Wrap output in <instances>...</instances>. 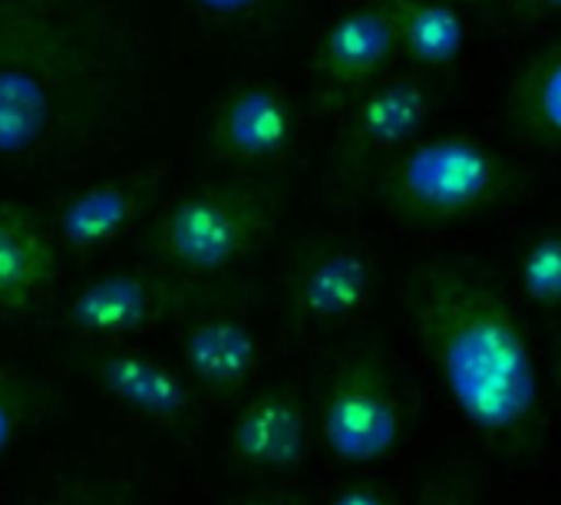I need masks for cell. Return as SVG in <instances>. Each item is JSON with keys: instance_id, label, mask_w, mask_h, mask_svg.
<instances>
[{"instance_id": "cell-19", "label": "cell", "mask_w": 561, "mask_h": 505, "mask_svg": "<svg viewBox=\"0 0 561 505\" xmlns=\"http://www.w3.org/2000/svg\"><path fill=\"white\" fill-rule=\"evenodd\" d=\"M34 406L31 380L8 360H0V456H4L27 426Z\"/></svg>"}, {"instance_id": "cell-11", "label": "cell", "mask_w": 561, "mask_h": 505, "mask_svg": "<svg viewBox=\"0 0 561 505\" xmlns=\"http://www.w3.org/2000/svg\"><path fill=\"white\" fill-rule=\"evenodd\" d=\"M433 96L420 77H390L360 90L341 133V162L364 169L420 139L430 123Z\"/></svg>"}, {"instance_id": "cell-4", "label": "cell", "mask_w": 561, "mask_h": 505, "mask_svg": "<svg viewBox=\"0 0 561 505\" xmlns=\"http://www.w3.org/2000/svg\"><path fill=\"white\" fill-rule=\"evenodd\" d=\"M280 215L274 188L257 182H211L172 198L149 228L156 259L188 278L221 275L244 262Z\"/></svg>"}, {"instance_id": "cell-12", "label": "cell", "mask_w": 561, "mask_h": 505, "mask_svg": "<svg viewBox=\"0 0 561 505\" xmlns=\"http://www.w3.org/2000/svg\"><path fill=\"white\" fill-rule=\"evenodd\" d=\"M400 54L393 24L380 0L360 4L341 14L318 41L314 50V77L318 83L347 100L351 93L367 90L387 70V64Z\"/></svg>"}, {"instance_id": "cell-10", "label": "cell", "mask_w": 561, "mask_h": 505, "mask_svg": "<svg viewBox=\"0 0 561 505\" xmlns=\"http://www.w3.org/2000/svg\"><path fill=\"white\" fill-rule=\"evenodd\" d=\"M162 182L165 172H136L100 179L70 192L54 211L57 241L80 259L96 255L152 211L162 195Z\"/></svg>"}, {"instance_id": "cell-5", "label": "cell", "mask_w": 561, "mask_h": 505, "mask_svg": "<svg viewBox=\"0 0 561 505\" xmlns=\"http://www.w3.org/2000/svg\"><path fill=\"white\" fill-rule=\"evenodd\" d=\"M321 439L347 469L383 466L407 446L410 403L380 351H354L331 370L321 397Z\"/></svg>"}, {"instance_id": "cell-9", "label": "cell", "mask_w": 561, "mask_h": 505, "mask_svg": "<svg viewBox=\"0 0 561 505\" xmlns=\"http://www.w3.org/2000/svg\"><path fill=\"white\" fill-rule=\"evenodd\" d=\"M87 370L103 393L152 426L182 429L198 416V400L188 377L146 351L110 344L90 357Z\"/></svg>"}, {"instance_id": "cell-27", "label": "cell", "mask_w": 561, "mask_h": 505, "mask_svg": "<svg viewBox=\"0 0 561 505\" xmlns=\"http://www.w3.org/2000/svg\"><path fill=\"white\" fill-rule=\"evenodd\" d=\"M472 4H479V0H472Z\"/></svg>"}, {"instance_id": "cell-15", "label": "cell", "mask_w": 561, "mask_h": 505, "mask_svg": "<svg viewBox=\"0 0 561 505\" xmlns=\"http://www.w3.org/2000/svg\"><path fill=\"white\" fill-rule=\"evenodd\" d=\"M57 234L24 202H0V318L31 314L57 282Z\"/></svg>"}, {"instance_id": "cell-3", "label": "cell", "mask_w": 561, "mask_h": 505, "mask_svg": "<svg viewBox=\"0 0 561 505\" xmlns=\"http://www.w3.org/2000/svg\"><path fill=\"white\" fill-rule=\"evenodd\" d=\"M525 188V165L466 133L413 139L387 156L374 175L377 202L416 228L469 221L522 198Z\"/></svg>"}, {"instance_id": "cell-13", "label": "cell", "mask_w": 561, "mask_h": 505, "mask_svg": "<svg viewBox=\"0 0 561 505\" xmlns=\"http://www.w3.org/2000/svg\"><path fill=\"white\" fill-rule=\"evenodd\" d=\"M179 354L188 383L211 397L241 393L261 367V341L234 311L195 314L182 331Z\"/></svg>"}, {"instance_id": "cell-7", "label": "cell", "mask_w": 561, "mask_h": 505, "mask_svg": "<svg viewBox=\"0 0 561 505\" xmlns=\"http://www.w3.org/2000/svg\"><path fill=\"white\" fill-rule=\"evenodd\" d=\"M185 305V291L165 278L116 268L87 282L67 301V321L77 334L100 344H123L152 334Z\"/></svg>"}, {"instance_id": "cell-26", "label": "cell", "mask_w": 561, "mask_h": 505, "mask_svg": "<svg viewBox=\"0 0 561 505\" xmlns=\"http://www.w3.org/2000/svg\"><path fill=\"white\" fill-rule=\"evenodd\" d=\"M244 505H301V502H295V498H288V495H264V498H251V502H244Z\"/></svg>"}, {"instance_id": "cell-1", "label": "cell", "mask_w": 561, "mask_h": 505, "mask_svg": "<svg viewBox=\"0 0 561 505\" xmlns=\"http://www.w3.org/2000/svg\"><path fill=\"white\" fill-rule=\"evenodd\" d=\"M142 31L129 0H0V159L110 142L139 110Z\"/></svg>"}, {"instance_id": "cell-18", "label": "cell", "mask_w": 561, "mask_h": 505, "mask_svg": "<svg viewBox=\"0 0 561 505\" xmlns=\"http://www.w3.org/2000/svg\"><path fill=\"white\" fill-rule=\"evenodd\" d=\"M515 295L528 311L561 318V228L535 231L512 265Z\"/></svg>"}, {"instance_id": "cell-2", "label": "cell", "mask_w": 561, "mask_h": 505, "mask_svg": "<svg viewBox=\"0 0 561 505\" xmlns=\"http://www.w3.org/2000/svg\"><path fill=\"white\" fill-rule=\"evenodd\" d=\"M400 298L459 423L505 462L545 472L551 420L515 301L482 268L459 259L410 265Z\"/></svg>"}, {"instance_id": "cell-14", "label": "cell", "mask_w": 561, "mask_h": 505, "mask_svg": "<svg viewBox=\"0 0 561 505\" xmlns=\"http://www.w3.org/2000/svg\"><path fill=\"white\" fill-rule=\"evenodd\" d=\"M231 459L254 472H291L308 456V413L291 387L254 393L228 429Z\"/></svg>"}, {"instance_id": "cell-22", "label": "cell", "mask_w": 561, "mask_h": 505, "mask_svg": "<svg viewBox=\"0 0 561 505\" xmlns=\"http://www.w3.org/2000/svg\"><path fill=\"white\" fill-rule=\"evenodd\" d=\"M499 505H561V485L545 482V472H541V479L515 482Z\"/></svg>"}, {"instance_id": "cell-23", "label": "cell", "mask_w": 561, "mask_h": 505, "mask_svg": "<svg viewBox=\"0 0 561 505\" xmlns=\"http://www.w3.org/2000/svg\"><path fill=\"white\" fill-rule=\"evenodd\" d=\"M188 4L211 21H241L254 14L264 0H188Z\"/></svg>"}, {"instance_id": "cell-17", "label": "cell", "mask_w": 561, "mask_h": 505, "mask_svg": "<svg viewBox=\"0 0 561 505\" xmlns=\"http://www.w3.org/2000/svg\"><path fill=\"white\" fill-rule=\"evenodd\" d=\"M400 54L430 73L453 70L466 50V21L453 0H380Z\"/></svg>"}, {"instance_id": "cell-16", "label": "cell", "mask_w": 561, "mask_h": 505, "mask_svg": "<svg viewBox=\"0 0 561 505\" xmlns=\"http://www.w3.org/2000/svg\"><path fill=\"white\" fill-rule=\"evenodd\" d=\"M505 133L528 149H561V37L528 50L505 87Z\"/></svg>"}, {"instance_id": "cell-25", "label": "cell", "mask_w": 561, "mask_h": 505, "mask_svg": "<svg viewBox=\"0 0 561 505\" xmlns=\"http://www.w3.org/2000/svg\"><path fill=\"white\" fill-rule=\"evenodd\" d=\"M548 374H551V393H554V400H558V410H561V334L554 337L551 360H548Z\"/></svg>"}, {"instance_id": "cell-24", "label": "cell", "mask_w": 561, "mask_h": 505, "mask_svg": "<svg viewBox=\"0 0 561 505\" xmlns=\"http://www.w3.org/2000/svg\"><path fill=\"white\" fill-rule=\"evenodd\" d=\"M508 11H512L515 21L535 24V21L561 14V0H508Z\"/></svg>"}, {"instance_id": "cell-20", "label": "cell", "mask_w": 561, "mask_h": 505, "mask_svg": "<svg viewBox=\"0 0 561 505\" xmlns=\"http://www.w3.org/2000/svg\"><path fill=\"white\" fill-rule=\"evenodd\" d=\"M407 505H479V492L469 475H439L407 498Z\"/></svg>"}, {"instance_id": "cell-8", "label": "cell", "mask_w": 561, "mask_h": 505, "mask_svg": "<svg viewBox=\"0 0 561 505\" xmlns=\"http://www.w3.org/2000/svg\"><path fill=\"white\" fill-rule=\"evenodd\" d=\"M298 139L291 96L267 80L228 87L208 116V152L231 165H257L285 156Z\"/></svg>"}, {"instance_id": "cell-6", "label": "cell", "mask_w": 561, "mask_h": 505, "mask_svg": "<svg viewBox=\"0 0 561 505\" xmlns=\"http://www.w3.org/2000/svg\"><path fill=\"white\" fill-rule=\"evenodd\" d=\"M377 291V265L344 238H318L298 251L288 268L285 298L308 324H341L364 314Z\"/></svg>"}, {"instance_id": "cell-21", "label": "cell", "mask_w": 561, "mask_h": 505, "mask_svg": "<svg viewBox=\"0 0 561 505\" xmlns=\"http://www.w3.org/2000/svg\"><path fill=\"white\" fill-rule=\"evenodd\" d=\"M328 505H407V498L380 479H354L334 489Z\"/></svg>"}]
</instances>
